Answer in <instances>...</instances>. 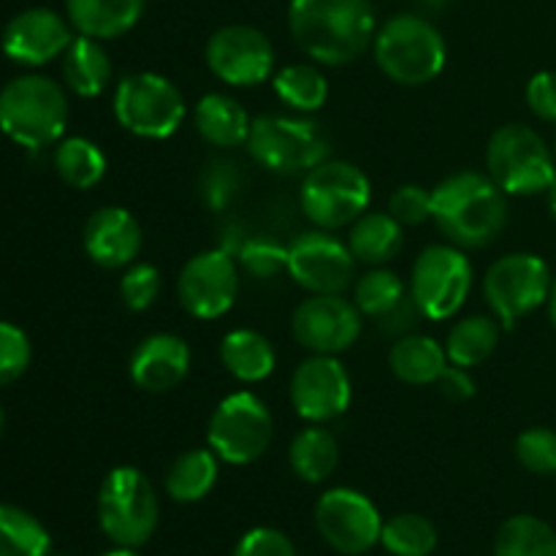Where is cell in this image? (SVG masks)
<instances>
[{
    "label": "cell",
    "instance_id": "obj_20",
    "mask_svg": "<svg viewBox=\"0 0 556 556\" xmlns=\"http://www.w3.org/2000/svg\"><path fill=\"white\" fill-rule=\"evenodd\" d=\"M85 253L103 269H125L134 264L144 244L139 220L125 206H101L92 212L81 231Z\"/></svg>",
    "mask_w": 556,
    "mask_h": 556
},
{
    "label": "cell",
    "instance_id": "obj_42",
    "mask_svg": "<svg viewBox=\"0 0 556 556\" xmlns=\"http://www.w3.org/2000/svg\"><path fill=\"white\" fill-rule=\"evenodd\" d=\"M389 215L402 228L432 220V190L424 185H400L389 199Z\"/></svg>",
    "mask_w": 556,
    "mask_h": 556
},
{
    "label": "cell",
    "instance_id": "obj_5",
    "mask_svg": "<svg viewBox=\"0 0 556 556\" xmlns=\"http://www.w3.org/2000/svg\"><path fill=\"white\" fill-rule=\"evenodd\" d=\"M244 147L258 166L282 177L307 174L331 152L326 130L304 114H261L250 125Z\"/></svg>",
    "mask_w": 556,
    "mask_h": 556
},
{
    "label": "cell",
    "instance_id": "obj_3",
    "mask_svg": "<svg viewBox=\"0 0 556 556\" xmlns=\"http://www.w3.org/2000/svg\"><path fill=\"white\" fill-rule=\"evenodd\" d=\"M68 125V98L49 76L27 74L0 90V130L27 150L58 144Z\"/></svg>",
    "mask_w": 556,
    "mask_h": 556
},
{
    "label": "cell",
    "instance_id": "obj_12",
    "mask_svg": "<svg viewBox=\"0 0 556 556\" xmlns=\"http://www.w3.org/2000/svg\"><path fill=\"white\" fill-rule=\"evenodd\" d=\"M554 275L535 253H508L483 275V299L494 318L510 329L548 302Z\"/></svg>",
    "mask_w": 556,
    "mask_h": 556
},
{
    "label": "cell",
    "instance_id": "obj_48",
    "mask_svg": "<svg viewBox=\"0 0 556 556\" xmlns=\"http://www.w3.org/2000/svg\"><path fill=\"white\" fill-rule=\"evenodd\" d=\"M101 556H139V554H136V548L117 546V548H114V552H106V554H101Z\"/></svg>",
    "mask_w": 556,
    "mask_h": 556
},
{
    "label": "cell",
    "instance_id": "obj_50",
    "mask_svg": "<svg viewBox=\"0 0 556 556\" xmlns=\"http://www.w3.org/2000/svg\"><path fill=\"white\" fill-rule=\"evenodd\" d=\"M554 157H556V141H554Z\"/></svg>",
    "mask_w": 556,
    "mask_h": 556
},
{
    "label": "cell",
    "instance_id": "obj_35",
    "mask_svg": "<svg viewBox=\"0 0 556 556\" xmlns=\"http://www.w3.org/2000/svg\"><path fill=\"white\" fill-rule=\"evenodd\" d=\"M407 299V286L396 271L383 269V266H372L367 275H362L353 286V304L362 309L367 318H386L394 313L402 302Z\"/></svg>",
    "mask_w": 556,
    "mask_h": 556
},
{
    "label": "cell",
    "instance_id": "obj_27",
    "mask_svg": "<svg viewBox=\"0 0 556 556\" xmlns=\"http://www.w3.org/2000/svg\"><path fill=\"white\" fill-rule=\"evenodd\" d=\"M448 364L445 345L427 334H402L389 351V367L407 386H432Z\"/></svg>",
    "mask_w": 556,
    "mask_h": 556
},
{
    "label": "cell",
    "instance_id": "obj_40",
    "mask_svg": "<svg viewBox=\"0 0 556 556\" xmlns=\"http://www.w3.org/2000/svg\"><path fill=\"white\" fill-rule=\"evenodd\" d=\"M239 264H242V269L248 271V275L269 280V277L288 269V248H282L275 239L266 237L248 239V242L239 248Z\"/></svg>",
    "mask_w": 556,
    "mask_h": 556
},
{
    "label": "cell",
    "instance_id": "obj_28",
    "mask_svg": "<svg viewBox=\"0 0 556 556\" xmlns=\"http://www.w3.org/2000/svg\"><path fill=\"white\" fill-rule=\"evenodd\" d=\"M288 462L293 476L302 478L304 483H324L340 465V445L334 434L324 429V424H309L307 429L293 434L288 445Z\"/></svg>",
    "mask_w": 556,
    "mask_h": 556
},
{
    "label": "cell",
    "instance_id": "obj_36",
    "mask_svg": "<svg viewBox=\"0 0 556 556\" xmlns=\"http://www.w3.org/2000/svg\"><path fill=\"white\" fill-rule=\"evenodd\" d=\"M380 546L394 556H429L438 548V530L421 514H396L383 521Z\"/></svg>",
    "mask_w": 556,
    "mask_h": 556
},
{
    "label": "cell",
    "instance_id": "obj_37",
    "mask_svg": "<svg viewBox=\"0 0 556 556\" xmlns=\"http://www.w3.org/2000/svg\"><path fill=\"white\" fill-rule=\"evenodd\" d=\"M516 459L535 476H556V432L548 427H530L516 438Z\"/></svg>",
    "mask_w": 556,
    "mask_h": 556
},
{
    "label": "cell",
    "instance_id": "obj_26",
    "mask_svg": "<svg viewBox=\"0 0 556 556\" xmlns=\"http://www.w3.org/2000/svg\"><path fill=\"white\" fill-rule=\"evenodd\" d=\"M63 79L74 96L98 98L112 81V60L98 38L76 36L63 54Z\"/></svg>",
    "mask_w": 556,
    "mask_h": 556
},
{
    "label": "cell",
    "instance_id": "obj_24",
    "mask_svg": "<svg viewBox=\"0 0 556 556\" xmlns=\"http://www.w3.org/2000/svg\"><path fill=\"white\" fill-rule=\"evenodd\" d=\"M220 362L231 378L239 383H261L277 367V351L255 329H233L220 342Z\"/></svg>",
    "mask_w": 556,
    "mask_h": 556
},
{
    "label": "cell",
    "instance_id": "obj_10",
    "mask_svg": "<svg viewBox=\"0 0 556 556\" xmlns=\"http://www.w3.org/2000/svg\"><path fill=\"white\" fill-rule=\"evenodd\" d=\"M472 291V264L456 244H429L413 261L410 299L427 320H448Z\"/></svg>",
    "mask_w": 556,
    "mask_h": 556
},
{
    "label": "cell",
    "instance_id": "obj_21",
    "mask_svg": "<svg viewBox=\"0 0 556 556\" xmlns=\"http://www.w3.org/2000/svg\"><path fill=\"white\" fill-rule=\"evenodd\" d=\"M128 372L136 389L150 391V394H166L177 389L190 372L188 342L168 331L144 337L130 353Z\"/></svg>",
    "mask_w": 556,
    "mask_h": 556
},
{
    "label": "cell",
    "instance_id": "obj_14",
    "mask_svg": "<svg viewBox=\"0 0 556 556\" xmlns=\"http://www.w3.org/2000/svg\"><path fill=\"white\" fill-rule=\"evenodd\" d=\"M315 527L334 552L345 556L367 554L380 543L383 519L367 494L356 489H329L315 505Z\"/></svg>",
    "mask_w": 556,
    "mask_h": 556
},
{
    "label": "cell",
    "instance_id": "obj_13",
    "mask_svg": "<svg viewBox=\"0 0 556 556\" xmlns=\"http://www.w3.org/2000/svg\"><path fill=\"white\" fill-rule=\"evenodd\" d=\"M206 65L231 87H255L277 74V54L264 30L253 25H226L215 30L204 49Z\"/></svg>",
    "mask_w": 556,
    "mask_h": 556
},
{
    "label": "cell",
    "instance_id": "obj_33",
    "mask_svg": "<svg viewBox=\"0 0 556 556\" xmlns=\"http://www.w3.org/2000/svg\"><path fill=\"white\" fill-rule=\"evenodd\" d=\"M494 556H556L554 527L530 514L510 516L494 538Z\"/></svg>",
    "mask_w": 556,
    "mask_h": 556
},
{
    "label": "cell",
    "instance_id": "obj_29",
    "mask_svg": "<svg viewBox=\"0 0 556 556\" xmlns=\"http://www.w3.org/2000/svg\"><path fill=\"white\" fill-rule=\"evenodd\" d=\"M220 459L212 448H190L172 462L166 472V494L174 503H199L215 489Z\"/></svg>",
    "mask_w": 556,
    "mask_h": 556
},
{
    "label": "cell",
    "instance_id": "obj_6",
    "mask_svg": "<svg viewBox=\"0 0 556 556\" xmlns=\"http://www.w3.org/2000/svg\"><path fill=\"white\" fill-rule=\"evenodd\" d=\"M486 174L505 195L546 193L556 182V157L538 130L508 123L486 144Z\"/></svg>",
    "mask_w": 556,
    "mask_h": 556
},
{
    "label": "cell",
    "instance_id": "obj_23",
    "mask_svg": "<svg viewBox=\"0 0 556 556\" xmlns=\"http://www.w3.org/2000/svg\"><path fill=\"white\" fill-rule=\"evenodd\" d=\"M144 5L147 0H65V14L79 36L112 41L141 20Z\"/></svg>",
    "mask_w": 556,
    "mask_h": 556
},
{
    "label": "cell",
    "instance_id": "obj_2",
    "mask_svg": "<svg viewBox=\"0 0 556 556\" xmlns=\"http://www.w3.org/2000/svg\"><path fill=\"white\" fill-rule=\"evenodd\" d=\"M432 220L456 248H489L508 223V195L489 174L456 172L432 190Z\"/></svg>",
    "mask_w": 556,
    "mask_h": 556
},
{
    "label": "cell",
    "instance_id": "obj_41",
    "mask_svg": "<svg viewBox=\"0 0 556 556\" xmlns=\"http://www.w3.org/2000/svg\"><path fill=\"white\" fill-rule=\"evenodd\" d=\"M30 340L25 331L14 324L0 320V389L11 386L30 367Z\"/></svg>",
    "mask_w": 556,
    "mask_h": 556
},
{
    "label": "cell",
    "instance_id": "obj_18",
    "mask_svg": "<svg viewBox=\"0 0 556 556\" xmlns=\"http://www.w3.org/2000/svg\"><path fill=\"white\" fill-rule=\"evenodd\" d=\"M291 405L299 418L309 424H326L340 418L351 407L353 383L345 364L337 356L313 353L291 375Z\"/></svg>",
    "mask_w": 556,
    "mask_h": 556
},
{
    "label": "cell",
    "instance_id": "obj_15",
    "mask_svg": "<svg viewBox=\"0 0 556 556\" xmlns=\"http://www.w3.org/2000/svg\"><path fill=\"white\" fill-rule=\"evenodd\" d=\"M364 329L362 309L348 302L342 293H309L291 318V331L309 353H337L356 345Z\"/></svg>",
    "mask_w": 556,
    "mask_h": 556
},
{
    "label": "cell",
    "instance_id": "obj_34",
    "mask_svg": "<svg viewBox=\"0 0 556 556\" xmlns=\"http://www.w3.org/2000/svg\"><path fill=\"white\" fill-rule=\"evenodd\" d=\"M47 527L25 508L0 503V556H49Z\"/></svg>",
    "mask_w": 556,
    "mask_h": 556
},
{
    "label": "cell",
    "instance_id": "obj_19",
    "mask_svg": "<svg viewBox=\"0 0 556 556\" xmlns=\"http://www.w3.org/2000/svg\"><path fill=\"white\" fill-rule=\"evenodd\" d=\"M71 22L63 20L52 9H27L20 11L14 20L5 25L0 47L9 60L20 65H47L52 60L63 58L65 49L74 41Z\"/></svg>",
    "mask_w": 556,
    "mask_h": 556
},
{
    "label": "cell",
    "instance_id": "obj_8",
    "mask_svg": "<svg viewBox=\"0 0 556 556\" xmlns=\"http://www.w3.org/2000/svg\"><path fill=\"white\" fill-rule=\"evenodd\" d=\"M114 119L139 139H168L179 130L188 103L172 79L152 71L123 76L114 90Z\"/></svg>",
    "mask_w": 556,
    "mask_h": 556
},
{
    "label": "cell",
    "instance_id": "obj_9",
    "mask_svg": "<svg viewBox=\"0 0 556 556\" xmlns=\"http://www.w3.org/2000/svg\"><path fill=\"white\" fill-rule=\"evenodd\" d=\"M369 199H372V185L367 174L356 163L331 161V157L309 168L299 190L302 212L313 226L324 231L351 226L369 210Z\"/></svg>",
    "mask_w": 556,
    "mask_h": 556
},
{
    "label": "cell",
    "instance_id": "obj_44",
    "mask_svg": "<svg viewBox=\"0 0 556 556\" xmlns=\"http://www.w3.org/2000/svg\"><path fill=\"white\" fill-rule=\"evenodd\" d=\"M527 106L538 119L556 125V71H538L527 81Z\"/></svg>",
    "mask_w": 556,
    "mask_h": 556
},
{
    "label": "cell",
    "instance_id": "obj_1",
    "mask_svg": "<svg viewBox=\"0 0 556 556\" xmlns=\"http://www.w3.org/2000/svg\"><path fill=\"white\" fill-rule=\"evenodd\" d=\"M288 30L309 60L337 68L375 41V11L369 0H291Z\"/></svg>",
    "mask_w": 556,
    "mask_h": 556
},
{
    "label": "cell",
    "instance_id": "obj_39",
    "mask_svg": "<svg viewBox=\"0 0 556 556\" xmlns=\"http://www.w3.org/2000/svg\"><path fill=\"white\" fill-rule=\"evenodd\" d=\"M239 190H242V172H239L237 163L226 161V157L206 163L204 174H201V199L210 210L231 206Z\"/></svg>",
    "mask_w": 556,
    "mask_h": 556
},
{
    "label": "cell",
    "instance_id": "obj_30",
    "mask_svg": "<svg viewBox=\"0 0 556 556\" xmlns=\"http://www.w3.org/2000/svg\"><path fill=\"white\" fill-rule=\"evenodd\" d=\"M500 320L494 315H467L456 320L445 340V356L456 367H478L489 362L500 345Z\"/></svg>",
    "mask_w": 556,
    "mask_h": 556
},
{
    "label": "cell",
    "instance_id": "obj_7",
    "mask_svg": "<svg viewBox=\"0 0 556 556\" xmlns=\"http://www.w3.org/2000/svg\"><path fill=\"white\" fill-rule=\"evenodd\" d=\"M161 519L155 486L139 467H114L98 489V525L114 546L139 548Z\"/></svg>",
    "mask_w": 556,
    "mask_h": 556
},
{
    "label": "cell",
    "instance_id": "obj_38",
    "mask_svg": "<svg viewBox=\"0 0 556 556\" xmlns=\"http://www.w3.org/2000/svg\"><path fill=\"white\" fill-rule=\"evenodd\" d=\"M161 288H163L161 271H157L152 264H136L134 261L130 266H125L117 291H119V299H123V304L130 309V313H144V309H150L152 304L157 302Z\"/></svg>",
    "mask_w": 556,
    "mask_h": 556
},
{
    "label": "cell",
    "instance_id": "obj_45",
    "mask_svg": "<svg viewBox=\"0 0 556 556\" xmlns=\"http://www.w3.org/2000/svg\"><path fill=\"white\" fill-rule=\"evenodd\" d=\"M434 389H438L448 402H467L476 396V380H472L470 369L467 367L445 364L440 378L434 380Z\"/></svg>",
    "mask_w": 556,
    "mask_h": 556
},
{
    "label": "cell",
    "instance_id": "obj_22",
    "mask_svg": "<svg viewBox=\"0 0 556 556\" xmlns=\"http://www.w3.org/2000/svg\"><path fill=\"white\" fill-rule=\"evenodd\" d=\"M193 123L206 144L217 150H233L239 144H248L253 117L228 92H206L195 103Z\"/></svg>",
    "mask_w": 556,
    "mask_h": 556
},
{
    "label": "cell",
    "instance_id": "obj_4",
    "mask_svg": "<svg viewBox=\"0 0 556 556\" xmlns=\"http://www.w3.org/2000/svg\"><path fill=\"white\" fill-rule=\"evenodd\" d=\"M375 63L391 81L421 87L438 79L448 60V47L438 27L416 14H396L375 33Z\"/></svg>",
    "mask_w": 556,
    "mask_h": 556
},
{
    "label": "cell",
    "instance_id": "obj_32",
    "mask_svg": "<svg viewBox=\"0 0 556 556\" xmlns=\"http://www.w3.org/2000/svg\"><path fill=\"white\" fill-rule=\"evenodd\" d=\"M271 85H275L277 98L299 114L318 112L329 98V81H326L324 71L313 63L286 65L271 76Z\"/></svg>",
    "mask_w": 556,
    "mask_h": 556
},
{
    "label": "cell",
    "instance_id": "obj_47",
    "mask_svg": "<svg viewBox=\"0 0 556 556\" xmlns=\"http://www.w3.org/2000/svg\"><path fill=\"white\" fill-rule=\"evenodd\" d=\"M546 195H548V215H552V220L556 223V182L546 190Z\"/></svg>",
    "mask_w": 556,
    "mask_h": 556
},
{
    "label": "cell",
    "instance_id": "obj_31",
    "mask_svg": "<svg viewBox=\"0 0 556 556\" xmlns=\"http://www.w3.org/2000/svg\"><path fill=\"white\" fill-rule=\"evenodd\" d=\"M52 163L58 177L74 190L96 188L106 174V155L96 141L85 139V136L60 139L54 147Z\"/></svg>",
    "mask_w": 556,
    "mask_h": 556
},
{
    "label": "cell",
    "instance_id": "obj_17",
    "mask_svg": "<svg viewBox=\"0 0 556 556\" xmlns=\"http://www.w3.org/2000/svg\"><path fill=\"white\" fill-rule=\"evenodd\" d=\"M239 293L237 261L228 250H204L182 266L177 277V299L188 315L215 320L233 307Z\"/></svg>",
    "mask_w": 556,
    "mask_h": 556
},
{
    "label": "cell",
    "instance_id": "obj_49",
    "mask_svg": "<svg viewBox=\"0 0 556 556\" xmlns=\"http://www.w3.org/2000/svg\"><path fill=\"white\" fill-rule=\"evenodd\" d=\"M3 424H5V418H3V407H0V434H3Z\"/></svg>",
    "mask_w": 556,
    "mask_h": 556
},
{
    "label": "cell",
    "instance_id": "obj_46",
    "mask_svg": "<svg viewBox=\"0 0 556 556\" xmlns=\"http://www.w3.org/2000/svg\"><path fill=\"white\" fill-rule=\"evenodd\" d=\"M546 307H548V320H552V326L556 329V277H554V282H552V291H548Z\"/></svg>",
    "mask_w": 556,
    "mask_h": 556
},
{
    "label": "cell",
    "instance_id": "obj_11",
    "mask_svg": "<svg viewBox=\"0 0 556 556\" xmlns=\"http://www.w3.org/2000/svg\"><path fill=\"white\" fill-rule=\"evenodd\" d=\"M275 438V418L253 391H233L215 407L206 427V443L226 465H253Z\"/></svg>",
    "mask_w": 556,
    "mask_h": 556
},
{
    "label": "cell",
    "instance_id": "obj_16",
    "mask_svg": "<svg viewBox=\"0 0 556 556\" xmlns=\"http://www.w3.org/2000/svg\"><path fill=\"white\" fill-rule=\"evenodd\" d=\"M288 275L309 293H345L356 277V258L342 239L315 228L288 244Z\"/></svg>",
    "mask_w": 556,
    "mask_h": 556
},
{
    "label": "cell",
    "instance_id": "obj_25",
    "mask_svg": "<svg viewBox=\"0 0 556 556\" xmlns=\"http://www.w3.org/2000/svg\"><path fill=\"white\" fill-rule=\"evenodd\" d=\"M402 244H405V233L389 212L367 210L351 223V231H348V248L356 264L364 266H386L400 255Z\"/></svg>",
    "mask_w": 556,
    "mask_h": 556
},
{
    "label": "cell",
    "instance_id": "obj_43",
    "mask_svg": "<svg viewBox=\"0 0 556 556\" xmlns=\"http://www.w3.org/2000/svg\"><path fill=\"white\" fill-rule=\"evenodd\" d=\"M233 556H296L291 538L275 527H255L244 532L233 548Z\"/></svg>",
    "mask_w": 556,
    "mask_h": 556
}]
</instances>
